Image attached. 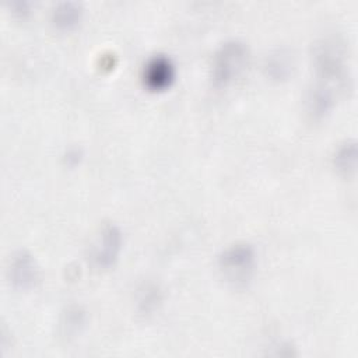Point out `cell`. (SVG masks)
<instances>
[{
  "instance_id": "cell-1",
  "label": "cell",
  "mask_w": 358,
  "mask_h": 358,
  "mask_svg": "<svg viewBox=\"0 0 358 358\" xmlns=\"http://www.w3.org/2000/svg\"><path fill=\"white\" fill-rule=\"evenodd\" d=\"M315 81L308 92V110L322 119L331 112L337 99L350 88L351 71L347 49L340 38L326 36L313 45Z\"/></svg>"
},
{
  "instance_id": "cell-2",
  "label": "cell",
  "mask_w": 358,
  "mask_h": 358,
  "mask_svg": "<svg viewBox=\"0 0 358 358\" xmlns=\"http://www.w3.org/2000/svg\"><path fill=\"white\" fill-rule=\"evenodd\" d=\"M249 62L248 45L238 38L224 41L213 53L210 78L217 88L229 87L246 69Z\"/></svg>"
},
{
  "instance_id": "cell-3",
  "label": "cell",
  "mask_w": 358,
  "mask_h": 358,
  "mask_svg": "<svg viewBox=\"0 0 358 358\" xmlns=\"http://www.w3.org/2000/svg\"><path fill=\"white\" fill-rule=\"evenodd\" d=\"M221 277L235 288L246 287L256 267L255 248L248 242H235L228 245L218 255L217 260Z\"/></svg>"
},
{
  "instance_id": "cell-4",
  "label": "cell",
  "mask_w": 358,
  "mask_h": 358,
  "mask_svg": "<svg viewBox=\"0 0 358 358\" xmlns=\"http://www.w3.org/2000/svg\"><path fill=\"white\" fill-rule=\"evenodd\" d=\"M123 246L122 231L115 224H106L99 231L92 249L91 260L98 268H110L119 259Z\"/></svg>"
},
{
  "instance_id": "cell-5",
  "label": "cell",
  "mask_w": 358,
  "mask_h": 358,
  "mask_svg": "<svg viewBox=\"0 0 358 358\" xmlns=\"http://www.w3.org/2000/svg\"><path fill=\"white\" fill-rule=\"evenodd\" d=\"M7 280L20 291H28L36 287L39 281V267L35 257L24 249L15 250L7 264Z\"/></svg>"
},
{
  "instance_id": "cell-6",
  "label": "cell",
  "mask_w": 358,
  "mask_h": 358,
  "mask_svg": "<svg viewBox=\"0 0 358 358\" xmlns=\"http://www.w3.org/2000/svg\"><path fill=\"white\" fill-rule=\"evenodd\" d=\"M175 64L165 55H155L143 67L144 85L151 91H162L171 87L175 80Z\"/></svg>"
},
{
  "instance_id": "cell-7",
  "label": "cell",
  "mask_w": 358,
  "mask_h": 358,
  "mask_svg": "<svg viewBox=\"0 0 358 358\" xmlns=\"http://www.w3.org/2000/svg\"><path fill=\"white\" fill-rule=\"evenodd\" d=\"M83 18V7L77 1H60L50 11L52 24L60 31L74 29Z\"/></svg>"
},
{
  "instance_id": "cell-8",
  "label": "cell",
  "mask_w": 358,
  "mask_h": 358,
  "mask_svg": "<svg viewBox=\"0 0 358 358\" xmlns=\"http://www.w3.org/2000/svg\"><path fill=\"white\" fill-rule=\"evenodd\" d=\"M357 141L354 138L344 140L337 145L331 157L334 169L345 178H351L357 171Z\"/></svg>"
},
{
  "instance_id": "cell-9",
  "label": "cell",
  "mask_w": 358,
  "mask_h": 358,
  "mask_svg": "<svg viewBox=\"0 0 358 358\" xmlns=\"http://www.w3.org/2000/svg\"><path fill=\"white\" fill-rule=\"evenodd\" d=\"M291 70H292V59L282 49L274 50L264 60V71L267 77H270L271 80H275V81L285 80L291 74Z\"/></svg>"
},
{
  "instance_id": "cell-10",
  "label": "cell",
  "mask_w": 358,
  "mask_h": 358,
  "mask_svg": "<svg viewBox=\"0 0 358 358\" xmlns=\"http://www.w3.org/2000/svg\"><path fill=\"white\" fill-rule=\"evenodd\" d=\"M85 310L78 305H71L66 308L62 315L60 329L64 337H74L81 333L85 326Z\"/></svg>"
},
{
  "instance_id": "cell-11",
  "label": "cell",
  "mask_w": 358,
  "mask_h": 358,
  "mask_svg": "<svg viewBox=\"0 0 358 358\" xmlns=\"http://www.w3.org/2000/svg\"><path fill=\"white\" fill-rule=\"evenodd\" d=\"M138 298H137V308L141 313H150L152 312L158 303L161 302V291L155 284H144L138 289Z\"/></svg>"
},
{
  "instance_id": "cell-12",
  "label": "cell",
  "mask_w": 358,
  "mask_h": 358,
  "mask_svg": "<svg viewBox=\"0 0 358 358\" xmlns=\"http://www.w3.org/2000/svg\"><path fill=\"white\" fill-rule=\"evenodd\" d=\"M10 7H11V13L18 17H24L29 13V3L27 1H13Z\"/></svg>"
},
{
  "instance_id": "cell-13",
  "label": "cell",
  "mask_w": 358,
  "mask_h": 358,
  "mask_svg": "<svg viewBox=\"0 0 358 358\" xmlns=\"http://www.w3.org/2000/svg\"><path fill=\"white\" fill-rule=\"evenodd\" d=\"M81 159V152L78 148H71L67 151L66 154V162L69 165H73V164H77L78 161Z\"/></svg>"
}]
</instances>
